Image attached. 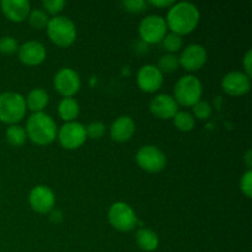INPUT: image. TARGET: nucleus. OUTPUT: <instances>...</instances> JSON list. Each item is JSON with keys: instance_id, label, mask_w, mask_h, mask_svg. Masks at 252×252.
Returning <instances> with one entry per match:
<instances>
[{"instance_id": "1", "label": "nucleus", "mask_w": 252, "mask_h": 252, "mask_svg": "<svg viewBox=\"0 0 252 252\" xmlns=\"http://www.w3.org/2000/svg\"><path fill=\"white\" fill-rule=\"evenodd\" d=\"M167 29L182 36L193 31L199 22V10L194 4L189 1L175 2L169 9L166 17Z\"/></svg>"}, {"instance_id": "2", "label": "nucleus", "mask_w": 252, "mask_h": 252, "mask_svg": "<svg viewBox=\"0 0 252 252\" xmlns=\"http://www.w3.org/2000/svg\"><path fill=\"white\" fill-rule=\"evenodd\" d=\"M26 135L37 145H48L57 138L56 122L46 112H34L27 118Z\"/></svg>"}, {"instance_id": "3", "label": "nucleus", "mask_w": 252, "mask_h": 252, "mask_svg": "<svg viewBox=\"0 0 252 252\" xmlns=\"http://www.w3.org/2000/svg\"><path fill=\"white\" fill-rule=\"evenodd\" d=\"M46 30L49 39L59 47H69L73 44L78 34L75 24L69 17L62 15L49 19Z\"/></svg>"}, {"instance_id": "4", "label": "nucleus", "mask_w": 252, "mask_h": 252, "mask_svg": "<svg viewBox=\"0 0 252 252\" xmlns=\"http://www.w3.org/2000/svg\"><path fill=\"white\" fill-rule=\"evenodd\" d=\"M26 101L19 93L6 91L0 94V121L7 125H16L26 115Z\"/></svg>"}, {"instance_id": "5", "label": "nucleus", "mask_w": 252, "mask_h": 252, "mask_svg": "<svg viewBox=\"0 0 252 252\" xmlns=\"http://www.w3.org/2000/svg\"><path fill=\"white\" fill-rule=\"evenodd\" d=\"M202 94H203V86L201 80L191 74L180 78L175 84L174 98L177 105L192 107L199 100H202Z\"/></svg>"}, {"instance_id": "6", "label": "nucleus", "mask_w": 252, "mask_h": 252, "mask_svg": "<svg viewBox=\"0 0 252 252\" xmlns=\"http://www.w3.org/2000/svg\"><path fill=\"white\" fill-rule=\"evenodd\" d=\"M108 221L116 230L127 233L137 226L138 217L129 204L116 202L108 209Z\"/></svg>"}, {"instance_id": "7", "label": "nucleus", "mask_w": 252, "mask_h": 252, "mask_svg": "<svg viewBox=\"0 0 252 252\" xmlns=\"http://www.w3.org/2000/svg\"><path fill=\"white\" fill-rule=\"evenodd\" d=\"M167 30L164 17L160 15H148L139 24V36L145 43L157 44L164 39Z\"/></svg>"}, {"instance_id": "8", "label": "nucleus", "mask_w": 252, "mask_h": 252, "mask_svg": "<svg viewBox=\"0 0 252 252\" xmlns=\"http://www.w3.org/2000/svg\"><path fill=\"white\" fill-rule=\"evenodd\" d=\"M57 138L63 148L68 150H74L80 148L86 140L85 126L80 122L71 121L65 122L57 132Z\"/></svg>"}, {"instance_id": "9", "label": "nucleus", "mask_w": 252, "mask_h": 252, "mask_svg": "<svg viewBox=\"0 0 252 252\" xmlns=\"http://www.w3.org/2000/svg\"><path fill=\"white\" fill-rule=\"evenodd\" d=\"M135 160L139 167L147 172H160L166 166V157L155 145H144L138 150Z\"/></svg>"}, {"instance_id": "10", "label": "nucleus", "mask_w": 252, "mask_h": 252, "mask_svg": "<svg viewBox=\"0 0 252 252\" xmlns=\"http://www.w3.org/2000/svg\"><path fill=\"white\" fill-rule=\"evenodd\" d=\"M53 85L62 96L73 97L80 89V76L74 69L62 68L54 75Z\"/></svg>"}, {"instance_id": "11", "label": "nucleus", "mask_w": 252, "mask_h": 252, "mask_svg": "<svg viewBox=\"0 0 252 252\" xmlns=\"http://www.w3.org/2000/svg\"><path fill=\"white\" fill-rule=\"evenodd\" d=\"M29 203L34 212L41 214L49 213L56 204L54 192L44 185L33 187L29 194Z\"/></svg>"}, {"instance_id": "12", "label": "nucleus", "mask_w": 252, "mask_h": 252, "mask_svg": "<svg viewBox=\"0 0 252 252\" xmlns=\"http://www.w3.org/2000/svg\"><path fill=\"white\" fill-rule=\"evenodd\" d=\"M207 59H208V54H207L206 48L197 43L187 46L179 57L180 65L187 71L199 70L207 63Z\"/></svg>"}, {"instance_id": "13", "label": "nucleus", "mask_w": 252, "mask_h": 252, "mask_svg": "<svg viewBox=\"0 0 252 252\" xmlns=\"http://www.w3.org/2000/svg\"><path fill=\"white\" fill-rule=\"evenodd\" d=\"M137 83L140 90L145 93H155L162 86L164 74L158 69V66L148 64V65L142 66L138 71Z\"/></svg>"}, {"instance_id": "14", "label": "nucleus", "mask_w": 252, "mask_h": 252, "mask_svg": "<svg viewBox=\"0 0 252 252\" xmlns=\"http://www.w3.org/2000/svg\"><path fill=\"white\" fill-rule=\"evenodd\" d=\"M150 112L159 120H170L179 112V105L175 101L174 96L167 94L157 95L150 101Z\"/></svg>"}, {"instance_id": "15", "label": "nucleus", "mask_w": 252, "mask_h": 252, "mask_svg": "<svg viewBox=\"0 0 252 252\" xmlns=\"http://www.w3.org/2000/svg\"><path fill=\"white\" fill-rule=\"evenodd\" d=\"M19 58L25 65L36 66L43 63L47 57L46 47L38 41H29L19 47Z\"/></svg>"}, {"instance_id": "16", "label": "nucleus", "mask_w": 252, "mask_h": 252, "mask_svg": "<svg viewBox=\"0 0 252 252\" xmlns=\"http://www.w3.org/2000/svg\"><path fill=\"white\" fill-rule=\"evenodd\" d=\"M224 91L231 96H243L250 90V78L244 71H230L221 80Z\"/></svg>"}, {"instance_id": "17", "label": "nucleus", "mask_w": 252, "mask_h": 252, "mask_svg": "<svg viewBox=\"0 0 252 252\" xmlns=\"http://www.w3.org/2000/svg\"><path fill=\"white\" fill-rule=\"evenodd\" d=\"M135 133V122L129 116H120L112 122L110 134L115 142H128Z\"/></svg>"}, {"instance_id": "18", "label": "nucleus", "mask_w": 252, "mask_h": 252, "mask_svg": "<svg viewBox=\"0 0 252 252\" xmlns=\"http://www.w3.org/2000/svg\"><path fill=\"white\" fill-rule=\"evenodd\" d=\"M0 6L2 14L12 22L24 21L31 11V5L27 0H2Z\"/></svg>"}, {"instance_id": "19", "label": "nucleus", "mask_w": 252, "mask_h": 252, "mask_svg": "<svg viewBox=\"0 0 252 252\" xmlns=\"http://www.w3.org/2000/svg\"><path fill=\"white\" fill-rule=\"evenodd\" d=\"M25 101H26V107L33 113L43 112V110L49 102V95L44 89L36 88L30 91Z\"/></svg>"}, {"instance_id": "20", "label": "nucleus", "mask_w": 252, "mask_h": 252, "mask_svg": "<svg viewBox=\"0 0 252 252\" xmlns=\"http://www.w3.org/2000/svg\"><path fill=\"white\" fill-rule=\"evenodd\" d=\"M135 241H137V245L139 246V249L147 252L157 250L158 246H159V238H158L157 234L147 228H142L137 231Z\"/></svg>"}, {"instance_id": "21", "label": "nucleus", "mask_w": 252, "mask_h": 252, "mask_svg": "<svg viewBox=\"0 0 252 252\" xmlns=\"http://www.w3.org/2000/svg\"><path fill=\"white\" fill-rule=\"evenodd\" d=\"M79 112H80V106L75 98L64 97L58 103V115L65 122L75 121V118L79 116Z\"/></svg>"}, {"instance_id": "22", "label": "nucleus", "mask_w": 252, "mask_h": 252, "mask_svg": "<svg viewBox=\"0 0 252 252\" xmlns=\"http://www.w3.org/2000/svg\"><path fill=\"white\" fill-rule=\"evenodd\" d=\"M172 120H174L175 127L181 132H191L196 126V120H194L193 115L186 112V111H179Z\"/></svg>"}, {"instance_id": "23", "label": "nucleus", "mask_w": 252, "mask_h": 252, "mask_svg": "<svg viewBox=\"0 0 252 252\" xmlns=\"http://www.w3.org/2000/svg\"><path fill=\"white\" fill-rule=\"evenodd\" d=\"M5 135H6V140L9 142V144L14 145V147H21V145L25 144L27 139L25 128L17 125L10 126L6 129V134Z\"/></svg>"}, {"instance_id": "24", "label": "nucleus", "mask_w": 252, "mask_h": 252, "mask_svg": "<svg viewBox=\"0 0 252 252\" xmlns=\"http://www.w3.org/2000/svg\"><path fill=\"white\" fill-rule=\"evenodd\" d=\"M180 66L179 57L176 54L167 53L164 54L161 58L159 59V64H158V69L164 73H174V71L177 70V68Z\"/></svg>"}, {"instance_id": "25", "label": "nucleus", "mask_w": 252, "mask_h": 252, "mask_svg": "<svg viewBox=\"0 0 252 252\" xmlns=\"http://www.w3.org/2000/svg\"><path fill=\"white\" fill-rule=\"evenodd\" d=\"M27 17H29L30 25H31L33 29H37V30L46 29L49 21L48 14H47L43 9L31 10Z\"/></svg>"}, {"instance_id": "26", "label": "nucleus", "mask_w": 252, "mask_h": 252, "mask_svg": "<svg viewBox=\"0 0 252 252\" xmlns=\"http://www.w3.org/2000/svg\"><path fill=\"white\" fill-rule=\"evenodd\" d=\"M161 43H162V47H164L169 53L175 54L177 51L181 49L182 38L181 36H179V34L174 33V32H170V33H166V36L164 37Z\"/></svg>"}, {"instance_id": "27", "label": "nucleus", "mask_w": 252, "mask_h": 252, "mask_svg": "<svg viewBox=\"0 0 252 252\" xmlns=\"http://www.w3.org/2000/svg\"><path fill=\"white\" fill-rule=\"evenodd\" d=\"M85 132L86 137L93 138V139H100L106 133V126L100 121H93L85 127Z\"/></svg>"}, {"instance_id": "28", "label": "nucleus", "mask_w": 252, "mask_h": 252, "mask_svg": "<svg viewBox=\"0 0 252 252\" xmlns=\"http://www.w3.org/2000/svg\"><path fill=\"white\" fill-rule=\"evenodd\" d=\"M19 51V43L16 39L11 36H5L0 38V53L2 54H14Z\"/></svg>"}, {"instance_id": "29", "label": "nucleus", "mask_w": 252, "mask_h": 252, "mask_svg": "<svg viewBox=\"0 0 252 252\" xmlns=\"http://www.w3.org/2000/svg\"><path fill=\"white\" fill-rule=\"evenodd\" d=\"M193 107V115L194 117L198 120H207L212 113V107L207 101L199 100L196 105L192 106Z\"/></svg>"}, {"instance_id": "30", "label": "nucleus", "mask_w": 252, "mask_h": 252, "mask_svg": "<svg viewBox=\"0 0 252 252\" xmlns=\"http://www.w3.org/2000/svg\"><path fill=\"white\" fill-rule=\"evenodd\" d=\"M66 5V2L64 0H44L42 2V6H43V10L47 12V14H51L57 16L62 10L64 9V6Z\"/></svg>"}, {"instance_id": "31", "label": "nucleus", "mask_w": 252, "mask_h": 252, "mask_svg": "<svg viewBox=\"0 0 252 252\" xmlns=\"http://www.w3.org/2000/svg\"><path fill=\"white\" fill-rule=\"evenodd\" d=\"M240 189L243 193L248 198H251L252 196V171L250 169L241 176L240 180Z\"/></svg>"}, {"instance_id": "32", "label": "nucleus", "mask_w": 252, "mask_h": 252, "mask_svg": "<svg viewBox=\"0 0 252 252\" xmlns=\"http://www.w3.org/2000/svg\"><path fill=\"white\" fill-rule=\"evenodd\" d=\"M122 5L128 12H142L147 7L148 2L144 0H126Z\"/></svg>"}, {"instance_id": "33", "label": "nucleus", "mask_w": 252, "mask_h": 252, "mask_svg": "<svg viewBox=\"0 0 252 252\" xmlns=\"http://www.w3.org/2000/svg\"><path fill=\"white\" fill-rule=\"evenodd\" d=\"M251 62H252V51L251 49H249L248 52H246L245 57H244L243 59V65H244V69H245V74L246 75L250 78L251 76Z\"/></svg>"}, {"instance_id": "34", "label": "nucleus", "mask_w": 252, "mask_h": 252, "mask_svg": "<svg viewBox=\"0 0 252 252\" xmlns=\"http://www.w3.org/2000/svg\"><path fill=\"white\" fill-rule=\"evenodd\" d=\"M149 4L154 5L157 7H171L175 4L174 0H150Z\"/></svg>"}, {"instance_id": "35", "label": "nucleus", "mask_w": 252, "mask_h": 252, "mask_svg": "<svg viewBox=\"0 0 252 252\" xmlns=\"http://www.w3.org/2000/svg\"><path fill=\"white\" fill-rule=\"evenodd\" d=\"M51 220L52 221H56V223H59V221L63 220V216H62V212L61 211H54L52 209L51 211Z\"/></svg>"}, {"instance_id": "36", "label": "nucleus", "mask_w": 252, "mask_h": 252, "mask_svg": "<svg viewBox=\"0 0 252 252\" xmlns=\"http://www.w3.org/2000/svg\"><path fill=\"white\" fill-rule=\"evenodd\" d=\"M251 150H248V152H246V155H245V162H246V165H248L249 167H251L252 166V158H251Z\"/></svg>"}]
</instances>
